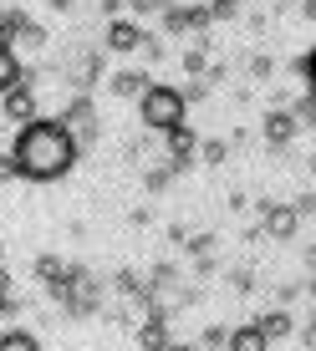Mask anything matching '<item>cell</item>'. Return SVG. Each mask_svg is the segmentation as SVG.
Returning a JSON list of instances; mask_svg holds the SVG:
<instances>
[{"instance_id": "cell-1", "label": "cell", "mask_w": 316, "mask_h": 351, "mask_svg": "<svg viewBox=\"0 0 316 351\" xmlns=\"http://www.w3.org/2000/svg\"><path fill=\"white\" fill-rule=\"evenodd\" d=\"M16 173L26 184H56L77 168V132H71L62 117H31L21 123V138H16Z\"/></svg>"}, {"instance_id": "cell-2", "label": "cell", "mask_w": 316, "mask_h": 351, "mask_svg": "<svg viewBox=\"0 0 316 351\" xmlns=\"http://www.w3.org/2000/svg\"><path fill=\"white\" fill-rule=\"evenodd\" d=\"M184 112H189L184 92L168 87V82H153V87L138 97V123L148 128V132H168L174 123H184Z\"/></svg>"}, {"instance_id": "cell-3", "label": "cell", "mask_w": 316, "mask_h": 351, "mask_svg": "<svg viewBox=\"0 0 316 351\" xmlns=\"http://www.w3.org/2000/svg\"><path fill=\"white\" fill-rule=\"evenodd\" d=\"M62 123L77 132V148H82V153H87L92 143H97V128H102V123H97V107H92V97H87V92H77V97L67 102Z\"/></svg>"}, {"instance_id": "cell-4", "label": "cell", "mask_w": 316, "mask_h": 351, "mask_svg": "<svg viewBox=\"0 0 316 351\" xmlns=\"http://www.w3.org/2000/svg\"><path fill=\"white\" fill-rule=\"evenodd\" d=\"M143 41H148V31H143L138 21L113 16V21H107V36H102V51H113V56H133V51H143Z\"/></svg>"}, {"instance_id": "cell-5", "label": "cell", "mask_w": 316, "mask_h": 351, "mask_svg": "<svg viewBox=\"0 0 316 351\" xmlns=\"http://www.w3.org/2000/svg\"><path fill=\"white\" fill-rule=\"evenodd\" d=\"M260 214H265V234L275 239V245H286V239H296V229H301V214H296V204H260Z\"/></svg>"}, {"instance_id": "cell-6", "label": "cell", "mask_w": 316, "mask_h": 351, "mask_svg": "<svg viewBox=\"0 0 316 351\" xmlns=\"http://www.w3.org/2000/svg\"><path fill=\"white\" fill-rule=\"evenodd\" d=\"M158 138H163V153H168L174 163L194 168V153H199V132H194L189 123H174L168 132H158Z\"/></svg>"}, {"instance_id": "cell-7", "label": "cell", "mask_w": 316, "mask_h": 351, "mask_svg": "<svg viewBox=\"0 0 316 351\" xmlns=\"http://www.w3.org/2000/svg\"><path fill=\"white\" fill-rule=\"evenodd\" d=\"M0 117H5V123H31V117H41V112H36L31 82H21V87H10L5 97H0Z\"/></svg>"}, {"instance_id": "cell-8", "label": "cell", "mask_w": 316, "mask_h": 351, "mask_svg": "<svg viewBox=\"0 0 316 351\" xmlns=\"http://www.w3.org/2000/svg\"><path fill=\"white\" fill-rule=\"evenodd\" d=\"M296 132H301L296 107H271V112H265V143H271V148H286Z\"/></svg>"}, {"instance_id": "cell-9", "label": "cell", "mask_w": 316, "mask_h": 351, "mask_svg": "<svg viewBox=\"0 0 316 351\" xmlns=\"http://www.w3.org/2000/svg\"><path fill=\"white\" fill-rule=\"evenodd\" d=\"M148 87H153V77L143 66H113L107 71V92L113 97H143Z\"/></svg>"}, {"instance_id": "cell-10", "label": "cell", "mask_w": 316, "mask_h": 351, "mask_svg": "<svg viewBox=\"0 0 316 351\" xmlns=\"http://www.w3.org/2000/svg\"><path fill=\"white\" fill-rule=\"evenodd\" d=\"M255 326H260L271 341H286V336H296V316H291V306H271L265 316H255Z\"/></svg>"}, {"instance_id": "cell-11", "label": "cell", "mask_w": 316, "mask_h": 351, "mask_svg": "<svg viewBox=\"0 0 316 351\" xmlns=\"http://www.w3.org/2000/svg\"><path fill=\"white\" fill-rule=\"evenodd\" d=\"M225 351H271V336H265L255 321H245V326H229V341H225Z\"/></svg>"}, {"instance_id": "cell-12", "label": "cell", "mask_w": 316, "mask_h": 351, "mask_svg": "<svg viewBox=\"0 0 316 351\" xmlns=\"http://www.w3.org/2000/svg\"><path fill=\"white\" fill-rule=\"evenodd\" d=\"M26 82V66H21L16 46H0V97H5L10 87H21Z\"/></svg>"}, {"instance_id": "cell-13", "label": "cell", "mask_w": 316, "mask_h": 351, "mask_svg": "<svg viewBox=\"0 0 316 351\" xmlns=\"http://www.w3.org/2000/svg\"><path fill=\"white\" fill-rule=\"evenodd\" d=\"M194 26V5H163V36H189Z\"/></svg>"}, {"instance_id": "cell-14", "label": "cell", "mask_w": 316, "mask_h": 351, "mask_svg": "<svg viewBox=\"0 0 316 351\" xmlns=\"http://www.w3.org/2000/svg\"><path fill=\"white\" fill-rule=\"evenodd\" d=\"M26 26H31V16H26V10H16V5H10V10H0V46H16Z\"/></svg>"}, {"instance_id": "cell-15", "label": "cell", "mask_w": 316, "mask_h": 351, "mask_svg": "<svg viewBox=\"0 0 316 351\" xmlns=\"http://www.w3.org/2000/svg\"><path fill=\"white\" fill-rule=\"evenodd\" d=\"M0 351H41V341L26 326H10V331H0Z\"/></svg>"}, {"instance_id": "cell-16", "label": "cell", "mask_w": 316, "mask_h": 351, "mask_svg": "<svg viewBox=\"0 0 316 351\" xmlns=\"http://www.w3.org/2000/svg\"><path fill=\"white\" fill-rule=\"evenodd\" d=\"M174 178H179V168L168 163V158H158V168H148V173H143V189H148V193H163Z\"/></svg>"}, {"instance_id": "cell-17", "label": "cell", "mask_w": 316, "mask_h": 351, "mask_svg": "<svg viewBox=\"0 0 316 351\" xmlns=\"http://www.w3.org/2000/svg\"><path fill=\"white\" fill-rule=\"evenodd\" d=\"M184 71L189 77H204V71H210V41H194L184 51Z\"/></svg>"}, {"instance_id": "cell-18", "label": "cell", "mask_w": 316, "mask_h": 351, "mask_svg": "<svg viewBox=\"0 0 316 351\" xmlns=\"http://www.w3.org/2000/svg\"><path fill=\"white\" fill-rule=\"evenodd\" d=\"M194 158H199L204 168H220V163L229 158V143H225V138H210V143H199V153H194Z\"/></svg>"}, {"instance_id": "cell-19", "label": "cell", "mask_w": 316, "mask_h": 351, "mask_svg": "<svg viewBox=\"0 0 316 351\" xmlns=\"http://www.w3.org/2000/svg\"><path fill=\"white\" fill-rule=\"evenodd\" d=\"M229 290H235V295H255V290H260L250 265H235V270H229Z\"/></svg>"}, {"instance_id": "cell-20", "label": "cell", "mask_w": 316, "mask_h": 351, "mask_svg": "<svg viewBox=\"0 0 316 351\" xmlns=\"http://www.w3.org/2000/svg\"><path fill=\"white\" fill-rule=\"evenodd\" d=\"M214 250V229H204V234H189L184 239V255H194V260H204Z\"/></svg>"}, {"instance_id": "cell-21", "label": "cell", "mask_w": 316, "mask_h": 351, "mask_svg": "<svg viewBox=\"0 0 316 351\" xmlns=\"http://www.w3.org/2000/svg\"><path fill=\"white\" fill-rule=\"evenodd\" d=\"M245 71H250L255 82H265V77H275V62H271V56H250V62H245Z\"/></svg>"}, {"instance_id": "cell-22", "label": "cell", "mask_w": 316, "mask_h": 351, "mask_svg": "<svg viewBox=\"0 0 316 351\" xmlns=\"http://www.w3.org/2000/svg\"><path fill=\"white\" fill-rule=\"evenodd\" d=\"M291 107H296L301 128H311V132H316V97H301V102H291Z\"/></svg>"}, {"instance_id": "cell-23", "label": "cell", "mask_w": 316, "mask_h": 351, "mask_svg": "<svg viewBox=\"0 0 316 351\" xmlns=\"http://www.w3.org/2000/svg\"><path fill=\"white\" fill-rule=\"evenodd\" d=\"M240 5H250V0H214V5H210V21H229Z\"/></svg>"}, {"instance_id": "cell-24", "label": "cell", "mask_w": 316, "mask_h": 351, "mask_svg": "<svg viewBox=\"0 0 316 351\" xmlns=\"http://www.w3.org/2000/svg\"><path fill=\"white\" fill-rule=\"evenodd\" d=\"M163 5H168V0H128L133 16H163Z\"/></svg>"}, {"instance_id": "cell-25", "label": "cell", "mask_w": 316, "mask_h": 351, "mask_svg": "<svg viewBox=\"0 0 316 351\" xmlns=\"http://www.w3.org/2000/svg\"><path fill=\"white\" fill-rule=\"evenodd\" d=\"M229 341V326H204V336H199V346H225Z\"/></svg>"}, {"instance_id": "cell-26", "label": "cell", "mask_w": 316, "mask_h": 351, "mask_svg": "<svg viewBox=\"0 0 316 351\" xmlns=\"http://www.w3.org/2000/svg\"><path fill=\"white\" fill-rule=\"evenodd\" d=\"M301 295H306V285H275V306H291Z\"/></svg>"}, {"instance_id": "cell-27", "label": "cell", "mask_w": 316, "mask_h": 351, "mask_svg": "<svg viewBox=\"0 0 316 351\" xmlns=\"http://www.w3.org/2000/svg\"><path fill=\"white\" fill-rule=\"evenodd\" d=\"M163 41H153V36H148V41H143V62H148V66H158V62H163Z\"/></svg>"}, {"instance_id": "cell-28", "label": "cell", "mask_w": 316, "mask_h": 351, "mask_svg": "<svg viewBox=\"0 0 316 351\" xmlns=\"http://www.w3.org/2000/svg\"><path fill=\"white\" fill-rule=\"evenodd\" d=\"M301 77H306V97H316V46L306 51V71H301Z\"/></svg>"}, {"instance_id": "cell-29", "label": "cell", "mask_w": 316, "mask_h": 351, "mask_svg": "<svg viewBox=\"0 0 316 351\" xmlns=\"http://www.w3.org/2000/svg\"><path fill=\"white\" fill-rule=\"evenodd\" d=\"M10 178H21L16 173V153H0V184H10Z\"/></svg>"}, {"instance_id": "cell-30", "label": "cell", "mask_w": 316, "mask_h": 351, "mask_svg": "<svg viewBox=\"0 0 316 351\" xmlns=\"http://www.w3.org/2000/svg\"><path fill=\"white\" fill-rule=\"evenodd\" d=\"M204 97H210V82H189L184 87V102H204Z\"/></svg>"}, {"instance_id": "cell-31", "label": "cell", "mask_w": 316, "mask_h": 351, "mask_svg": "<svg viewBox=\"0 0 316 351\" xmlns=\"http://www.w3.org/2000/svg\"><path fill=\"white\" fill-rule=\"evenodd\" d=\"M301 346H306V351H316V316H311L306 326H301Z\"/></svg>"}, {"instance_id": "cell-32", "label": "cell", "mask_w": 316, "mask_h": 351, "mask_svg": "<svg viewBox=\"0 0 316 351\" xmlns=\"http://www.w3.org/2000/svg\"><path fill=\"white\" fill-rule=\"evenodd\" d=\"M301 16H306V21H316V0H306V5H301Z\"/></svg>"}, {"instance_id": "cell-33", "label": "cell", "mask_w": 316, "mask_h": 351, "mask_svg": "<svg viewBox=\"0 0 316 351\" xmlns=\"http://www.w3.org/2000/svg\"><path fill=\"white\" fill-rule=\"evenodd\" d=\"M306 270H311V275H316V245H311V250H306Z\"/></svg>"}, {"instance_id": "cell-34", "label": "cell", "mask_w": 316, "mask_h": 351, "mask_svg": "<svg viewBox=\"0 0 316 351\" xmlns=\"http://www.w3.org/2000/svg\"><path fill=\"white\" fill-rule=\"evenodd\" d=\"M71 5H77V0H52V10H71Z\"/></svg>"}, {"instance_id": "cell-35", "label": "cell", "mask_w": 316, "mask_h": 351, "mask_svg": "<svg viewBox=\"0 0 316 351\" xmlns=\"http://www.w3.org/2000/svg\"><path fill=\"white\" fill-rule=\"evenodd\" d=\"M306 295H311V300H316V280H306Z\"/></svg>"}, {"instance_id": "cell-36", "label": "cell", "mask_w": 316, "mask_h": 351, "mask_svg": "<svg viewBox=\"0 0 316 351\" xmlns=\"http://www.w3.org/2000/svg\"><path fill=\"white\" fill-rule=\"evenodd\" d=\"M306 168H311V173H316V153H311V158H306Z\"/></svg>"}, {"instance_id": "cell-37", "label": "cell", "mask_w": 316, "mask_h": 351, "mask_svg": "<svg viewBox=\"0 0 316 351\" xmlns=\"http://www.w3.org/2000/svg\"><path fill=\"white\" fill-rule=\"evenodd\" d=\"M194 351H220V346H194Z\"/></svg>"}, {"instance_id": "cell-38", "label": "cell", "mask_w": 316, "mask_h": 351, "mask_svg": "<svg viewBox=\"0 0 316 351\" xmlns=\"http://www.w3.org/2000/svg\"><path fill=\"white\" fill-rule=\"evenodd\" d=\"M0 265H5V245H0Z\"/></svg>"}]
</instances>
